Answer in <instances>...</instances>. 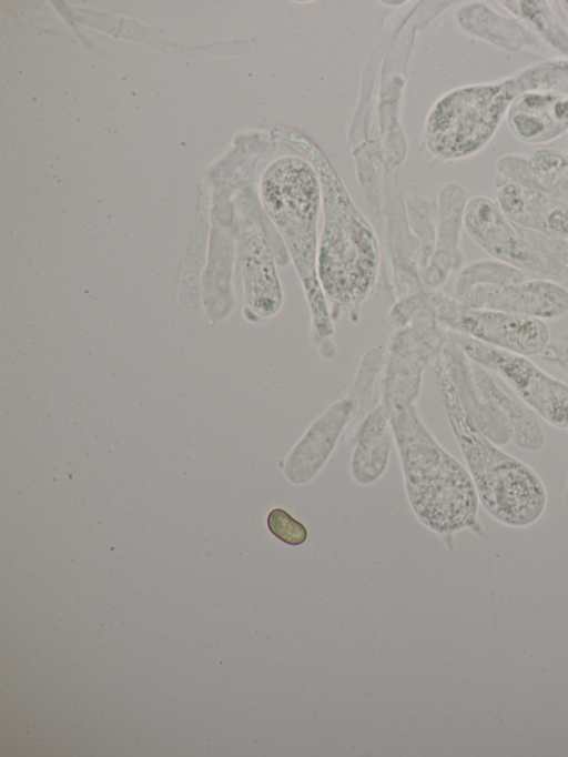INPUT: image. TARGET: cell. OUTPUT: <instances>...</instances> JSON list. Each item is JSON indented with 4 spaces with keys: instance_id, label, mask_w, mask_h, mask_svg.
I'll use <instances>...</instances> for the list:
<instances>
[{
    "instance_id": "obj_12",
    "label": "cell",
    "mask_w": 568,
    "mask_h": 757,
    "mask_svg": "<svg viewBox=\"0 0 568 757\" xmlns=\"http://www.w3.org/2000/svg\"><path fill=\"white\" fill-rule=\"evenodd\" d=\"M352 413V402L341 395L312 422L284 460L283 474L287 482L301 486L322 471L349 424Z\"/></svg>"
},
{
    "instance_id": "obj_8",
    "label": "cell",
    "mask_w": 568,
    "mask_h": 757,
    "mask_svg": "<svg viewBox=\"0 0 568 757\" xmlns=\"http://www.w3.org/2000/svg\"><path fill=\"white\" fill-rule=\"evenodd\" d=\"M446 340L447 329L438 321L427 291L409 322L394 329L386 349L381 402L389 413L415 403L423 372L440 356Z\"/></svg>"
},
{
    "instance_id": "obj_4",
    "label": "cell",
    "mask_w": 568,
    "mask_h": 757,
    "mask_svg": "<svg viewBox=\"0 0 568 757\" xmlns=\"http://www.w3.org/2000/svg\"><path fill=\"white\" fill-rule=\"evenodd\" d=\"M389 414L407 498L416 517L440 535L471 526L479 501L468 471L433 436L415 403Z\"/></svg>"
},
{
    "instance_id": "obj_15",
    "label": "cell",
    "mask_w": 568,
    "mask_h": 757,
    "mask_svg": "<svg viewBox=\"0 0 568 757\" xmlns=\"http://www.w3.org/2000/svg\"><path fill=\"white\" fill-rule=\"evenodd\" d=\"M393 438L390 414L379 401L362 422L355 436L349 471L356 483L371 485L383 475L388 464Z\"/></svg>"
},
{
    "instance_id": "obj_18",
    "label": "cell",
    "mask_w": 568,
    "mask_h": 757,
    "mask_svg": "<svg viewBox=\"0 0 568 757\" xmlns=\"http://www.w3.org/2000/svg\"><path fill=\"white\" fill-rule=\"evenodd\" d=\"M499 3L535 32L552 51L568 57V23L560 20L549 2L500 1Z\"/></svg>"
},
{
    "instance_id": "obj_17",
    "label": "cell",
    "mask_w": 568,
    "mask_h": 757,
    "mask_svg": "<svg viewBox=\"0 0 568 757\" xmlns=\"http://www.w3.org/2000/svg\"><path fill=\"white\" fill-rule=\"evenodd\" d=\"M385 362L386 350L383 346H374L366 351L359 362L353 384L342 394L353 405L352 420L345 430L346 443L355 440L362 422L375 407L374 385Z\"/></svg>"
},
{
    "instance_id": "obj_10",
    "label": "cell",
    "mask_w": 568,
    "mask_h": 757,
    "mask_svg": "<svg viewBox=\"0 0 568 757\" xmlns=\"http://www.w3.org/2000/svg\"><path fill=\"white\" fill-rule=\"evenodd\" d=\"M429 300L438 321L447 330L527 357L548 346L550 332L542 320L503 311L466 309L442 290H430Z\"/></svg>"
},
{
    "instance_id": "obj_11",
    "label": "cell",
    "mask_w": 568,
    "mask_h": 757,
    "mask_svg": "<svg viewBox=\"0 0 568 757\" xmlns=\"http://www.w3.org/2000/svg\"><path fill=\"white\" fill-rule=\"evenodd\" d=\"M464 229L494 260L536 276L549 274L548 259L521 228L507 219L496 201L483 195L469 199Z\"/></svg>"
},
{
    "instance_id": "obj_16",
    "label": "cell",
    "mask_w": 568,
    "mask_h": 757,
    "mask_svg": "<svg viewBox=\"0 0 568 757\" xmlns=\"http://www.w3.org/2000/svg\"><path fill=\"white\" fill-rule=\"evenodd\" d=\"M557 94L545 91L518 94L506 114L513 134L527 143H542L567 131L555 114Z\"/></svg>"
},
{
    "instance_id": "obj_1",
    "label": "cell",
    "mask_w": 568,
    "mask_h": 757,
    "mask_svg": "<svg viewBox=\"0 0 568 757\" xmlns=\"http://www.w3.org/2000/svg\"><path fill=\"white\" fill-rule=\"evenodd\" d=\"M281 141L305 155L317 172L324 222L318 240L316 272L336 321L342 312L358 322L365 301L374 292L381 251L374 229L354 204L343 181L325 154L307 137L292 130H276Z\"/></svg>"
},
{
    "instance_id": "obj_9",
    "label": "cell",
    "mask_w": 568,
    "mask_h": 757,
    "mask_svg": "<svg viewBox=\"0 0 568 757\" xmlns=\"http://www.w3.org/2000/svg\"><path fill=\"white\" fill-rule=\"evenodd\" d=\"M447 339L470 360L501 378L547 424L568 430V384L549 375L527 356L447 330Z\"/></svg>"
},
{
    "instance_id": "obj_14",
    "label": "cell",
    "mask_w": 568,
    "mask_h": 757,
    "mask_svg": "<svg viewBox=\"0 0 568 757\" xmlns=\"http://www.w3.org/2000/svg\"><path fill=\"white\" fill-rule=\"evenodd\" d=\"M459 27L490 46L508 52L547 54L552 51L526 24L483 2L462 7L457 13Z\"/></svg>"
},
{
    "instance_id": "obj_3",
    "label": "cell",
    "mask_w": 568,
    "mask_h": 757,
    "mask_svg": "<svg viewBox=\"0 0 568 757\" xmlns=\"http://www.w3.org/2000/svg\"><path fill=\"white\" fill-rule=\"evenodd\" d=\"M262 206L277 231L305 294L317 343L334 334V320L317 279V221L323 205L316 170L302 157L272 161L260 182Z\"/></svg>"
},
{
    "instance_id": "obj_6",
    "label": "cell",
    "mask_w": 568,
    "mask_h": 757,
    "mask_svg": "<svg viewBox=\"0 0 568 757\" xmlns=\"http://www.w3.org/2000/svg\"><path fill=\"white\" fill-rule=\"evenodd\" d=\"M448 357L462 404L476 427L498 446L513 443L536 453L546 445L545 431L536 414L503 388L493 373L470 360L446 340Z\"/></svg>"
},
{
    "instance_id": "obj_19",
    "label": "cell",
    "mask_w": 568,
    "mask_h": 757,
    "mask_svg": "<svg viewBox=\"0 0 568 757\" xmlns=\"http://www.w3.org/2000/svg\"><path fill=\"white\" fill-rule=\"evenodd\" d=\"M268 531L281 542L297 546L307 538L306 527L295 519L288 512L276 507L268 512L266 517Z\"/></svg>"
},
{
    "instance_id": "obj_5",
    "label": "cell",
    "mask_w": 568,
    "mask_h": 757,
    "mask_svg": "<svg viewBox=\"0 0 568 757\" xmlns=\"http://www.w3.org/2000/svg\"><path fill=\"white\" fill-rule=\"evenodd\" d=\"M523 87L518 79L469 84L443 94L430 108L424 140L440 161L469 158L494 137Z\"/></svg>"
},
{
    "instance_id": "obj_7",
    "label": "cell",
    "mask_w": 568,
    "mask_h": 757,
    "mask_svg": "<svg viewBox=\"0 0 568 757\" xmlns=\"http://www.w3.org/2000/svg\"><path fill=\"white\" fill-rule=\"evenodd\" d=\"M528 274L494 259L477 261L460 270L453 297L466 309L516 313L545 322L566 315L568 289Z\"/></svg>"
},
{
    "instance_id": "obj_20",
    "label": "cell",
    "mask_w": 568,
    "mask_h": 757,
    "mask_svg": "<svg viewBox=\"0 0 568 757\" xmlns=\"http://www.w3.org/2000/svg\"><path fill=\"white\" fill-rule=\"evenodd\" d=\"M541 233L568 239V202L552 196L544 216Z\"/></svg>"
},
{
    "instance_id": "obj_13",
    "label": "cell",
    "mask_w": 568,
    "mask_h": 757,
    "mask_svg": "<svg viewBox=\"0 0 568 757\" xmlns=\"http://www.w3.org/2000/svg\"><path fill=\"white\" fill-rule=\"evenodd\" d=\"M467 201L466 190L456 182L444 185L438 194V231L430 261L420 274L424 289L440 290L463 264L460 232Z\"/></svg>"
},
{
    "instance_id": "obj_2",
    "label": "cell",
    "mask_w": 568,
    "mask_h": 757,
    "mask_svg": "<svg viewBox=\"0 0 568 757\" xmlns=\"http://www.w3.org/2000/svg\"><path fill=\"white\" fill-rule=\"evenodd\" d=\"M432 369L440 403L479 503L495 519L510 527H526L537 522L547 505V492L540 476L476 427L462 404L444 351Z\"/></svg>"
}]
</instances>
